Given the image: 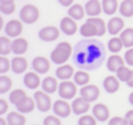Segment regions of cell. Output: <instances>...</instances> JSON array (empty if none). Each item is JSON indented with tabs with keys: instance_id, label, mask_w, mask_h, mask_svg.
Listing matches in <instances>:
<instances>
[{
	"instance_id": "6da1fadb",
	"label": "cell",
	"mask_w": 133,
	"mask_h": 125,
	"mask_svg": "<svg viewBox=\"0 0 133 125\" xmlns=\"http://www.w3.org/2000/svg\"><path fill=\"white\" fill-rule=\"evenodd\" d=\"M104 49L101 43L95 40H85L77 44L76 48V63L80 64L83 68L93 69L100 65L104 56Z\"/></svg>"
},
{
	"instance_id": "7a4b0ae2",
	"label": "cell",
	"mask_w": 133,
	"mask_h": 125,
	"mask_svg": "<svg viewBox=\"0 0 133 125\" xmlns=\"http://www.w3.org/2000/svg\"><path fill=\"white\" fill-rule=\"evenodd\" d=\"M71 55H72V45L68 41H61L56 45V48L52 51L51 61L57 64V65H63L69 60Z\"/></svg>"
},
{
	"instance_id": "3957f363",
	"label": "cell",
	"mask_w": 133,
	"mask_h": 125,
	"mask_svg": "<svg viewBox=\"0 0 133 125\" xmlns=\"http://www.w3.org/2000/svg\"><path fill=\"white\" fill-rule=\"evenodd\" d=\"M40 12L39 8L33 4H27L20 9V20L24 23V24H33L39 20Z\"/></svg>"
},
{
	"instance_id": "277c9868",
	"label": "cell",
	"mask_w": 133,
	"mask_h": 125,
	"mask_svg": "<svg viewBox=\"0 0 133 125\" xmlns=\"http://www.w3.org/2000/svg\"><path fill=\"white\" fill-rule=\"evenodd\" d=\"M57 92L60 95V98L72 100V98H75V96L77 93V84L75 81H71V80H64L59 84Z\"/></svg>"
},
{
	"instance_id": "5b68a950",
	"label": "cell",
	"mask_w": 133,
	"mask_h": 125,
	"mask_svg": "<svg viewBox=\"0 0 133 125\" xmlns=\"http://www.w3.org/2000/svg\"><path fill=\"white\" fill-rule=\"evenodd\" d=\"M33 98H35L37 109L40 112H48L51 110V107H53L49 93L44 92V90H36L35 95H33Z\"/></svg>"
},
{
	"instance_id": "8992f818",
	"label": "cell",
	"mask_w": 133,
	"mask_h": 125,
	"mask_svg": "<svg viewBox=\"0 0 133 125\" xmlns=\"http://www.w3.org/2000/svg\"><path fill=\"white\" fill-rule=\"evenodd\" d=\"M21 32H23V21L19 19L9 20L4 27V33L8 37H14V39L20 37Z\"/></svg>"
},
{
	"instance_id": "52a82bcc",
	"label": "cell",
	"mask_w": 133,
	"mask_h": 125,
	"mask_svg": "<svg viewBox=\"0 0 133 125\" xmlns=\"http://www.w3.org/2000/svg\"><path fill=\"white\" fill-rule=\"evenodd\" d=\"M88 110H91V101H88L83 96L80 97H75L72 101V112L77 116H83Z\"/></svg>"
},
{
	"instance_id": "ba28073f",
	"label": "cell",
	"mask_w": 133,
	"mask_h": 125,
	"mask_svg": "<svg viewBox=\"0 0 133 125\" xmlns=\"http://www.w3.org/2000/svg\"><path fill=\"white\" fill-rule=\"evenodd\" d=\"M55 115L59 116V117H68L72 112V105L66 101L65 98H61V100H57L53 103V107H52Z\"/></svg>"
},
{
	"instance_id": "9c48e42d",
	"label": "cell",
	"mask_w": 133,
	"mask_h": 125,
	"mask_svg": "<svg viewBox=\"0 0 133 125\" xmlns=\"http://www.w3.org/2000/svg\"><path fill=\"white\" fill-rule=\"evenodd\" d=\"M59 36H60V28L55 27V25L44 27L39 32V37L43 41H55L59 39Z\"/></svg>"
},
{
	"instance_id": "30bf717a",
	"label": "cell",
	"mask_w": 133,
	"mask_h": 125,
	"mask_svg": "<svg viewBox=\"0 0 133 125\" xmlns=\"http://www.w3.org/2000/svg\"><path fill=\"white\" fill-rule=\"evenodd\" d=\"M60 29L64 35L66 36H73L76 35L77 32V24H76V20L72 19L71 16H66V17H63L61 21H60Z\"/></svg>"
},
{
	"instance_id": "8fae6325",
	"label": "cell",
	"mask_w": 133,
	"mask_h": 125,
	"mask_svg": "<svg viewBox=\"0 0 133 125\" xmlns=\"http://www.w3.org/2000/svg\"><path fill=\"white\" fill-rule=\"evenodd\" d=\"M32 68L39 75H44V73H48V71L51 69V63L44 56H37V57L32 60Z\"/></svg>"
},
{
	"instance_id": "7c38bea8",
	"label": "cell",
	"mask_w": 133,
	"mask_h": 125,
	"mask_svg": "<svg viewBox=\"0 0 133 125\" xmlns=\"http://www.w3.org/2000/svg\"><path fill=\"white\" fill-rule=\"evenodd\" d=\"M80 96H83L84 98H87L88 101H91V103H93V101H96L100 96V89L93 85V84H87L84 87H81L80 89Z\"/></svg>"
},
{
	"instance_id": "4fadbf2b",
	"label": "cell",
	"mask_w": 133,
	"mask_h": 125,
	"mask_svg": "<svg viewBox=\"0 0 133 125\" xmlns=\"http://www.w3.org/2000/svg\"><path fill=\"white\" fill-rule=\"evenodd\" d=\"M107 25H108V32L110 33V35H120L121 32H123L125 28H124V20L123 17H118V16H115L112 17L108 23H107Z\"/></svg>"
},
{
	"instance_id": "5bb4252c",
	"label": "cell",
	"mask_w": 133,
	"mask_h": 125,
	"mask_svg": "<svg viewBox=\"0 0 133 125\" xmlns=\"http://www.w3.org/2000/svg\"><path fill=\"white\" fill-rule=\"evenodd\" d=\"M75 76V68L71 64H63L60 67H57L56 69V77L59 80L64 81V80H71Z\"/></svg>"
},
{
	"instance_id": "9a60e30c",
	"label": "cell",
	"mask_w": 133,
	"mask_h": 125,
	"mask_svg": "<svg viewBox=\"0 0 133 125\" xmlns=\"http://www.w3.org/2000/svg\"><path fill=\"white\" fill-rule=\"evenodd\" d=\"M92 112H93V116L97 119V121H109V109L105 104H96L93 105L92 108Z\"/></svg>"
},
{
	"instance_id": "2e32d148",
	"label": "cell",
	"mask_w": 133,
	"mask_h": 125,
	"mask_svg": "<svg viewBox=\"0 0 133 125\" xmlns=\"http://www.w3.org/2000/svg\"><path fill=\"white\" fill-rule=\"evenodd\" d=\"M85 12L89 17H96L103 12V4L100 0H89L85 4Z\"/></svg>"
},
{
	"instance_id": "e0dca14e",
	"label": "cell",
	"mask_w": 133,
	"mask_h": 125,
	"mask_svg": "<svg viewBox=\"0 0 133 125\" xmlns=\"http://www.w3.org/2000/svg\"><path fill=\"white\" fill-rule=\"evenodd\" d=\"M36 107H37V105H36L35 98L28 97V96H25L23 100L20 101V103L16 104V109H17L19 112H21V113H31Z\"/></svg>"
},
{
	"instance_id": "ac0fdd59",
	"label": "cell",
	"mask_w": 133,
	"mask_h": 125,
	"mask_svg": "<svg viewBox=\"0 0 133 125\" xmlns=\"http://www.w3.org/2000/svg\"><path fill=\"white\" fill-rule=\"evenodd\" d=\"M124 65H125V60L121 56H118L117 53H113L112 56H109V59L107 61V68L110 72H117Z\"/></svg>"
},
{
	"instance_id": "d6986e66",
	"label": "cell",
	"mask_w": 133,
	"mask_h": 125,
	"mask_svg": "<svg viewBox=\"0 0 133 125\" xmlns=\"http://www.w3.org/2000/svg\"><path fill=\"white\" fill-rule=\"evenodd\" d=\"M11 64H12V71L17 75L20 73H24L28 68V61L25 60V57L23 56H15V57L11 60Z\"/></svg>"
},
{
	"instance_id": "ffe728a7",
	"label": "cell",
	"mask_w": 133,
	"mask_h": 125,
	"mask_svg": "<svg viewBox=\"0 0 133 125\" xmlns=\"http://www.w3.org/2000/svg\"><path fill=\"white\" fill-rule=\"evenodd\" d=\"M40 75L37 72H27L24 75V85L29 89H36L40 87Z\"/></svg>"
},
{
	"instance_id": "44dd1931",
	"label": "cell",
	"mask_w": 133,
	"mask_h": 125,
	"mask_svg": "<svg viewBox=\"0 0 133 125\" xmlns=\"http://www.w3.org/2000/svg\"><path fill=\"white\" fill-rule=\"evenodd\" d=\"M41 89L44 90V92L49 93V95L55 93L56 90H59L57 78H56V77H52V76L45 77V78H44V80L41 81Z\"/></svg>"
},
{
	"instance_id": "7402d4cb",
	"label": "cell",
	"mask_w": 133,
	"mask_h": 125,
	"mask_svg": "<svg viewBox=\"0 0 133 125\" xmlns=\"http://www.w3.org/2000/svg\"><path fill=\"white\" fill-rule=\"evenodd\" d=\"M28 51V41L23 37H16L12 40V52L15 55H24Z\"/></svg>"
},
{
	"instance_id": "603a6c76",
	"label": "cell",
	"mask_w": 133,
	"mask_h": 125,
	"mask_svg": "<svg viewBox=\"0 0 133 125\" xmlns=\"http://www.w3.org/2000/svg\"><path fill=\"white\" fill-rule=\"evenodd\" d=\"M104 89L107 90L108 93H115L120 88V80H118V77L116 76H108L104 78Z\"/></svg>"
},
{
	"instance_id": "cb8c5ba5",
	"label": "cell",
	"mask_w": 133,
	"mask_h": 125,
	"mask_svg": "<svg viewBox=\"0 0 133 125\" xmlns=\"http://www.w3.org/2000/svg\"><path fill=\"white\" fill-rule=\"evenodd\" d=\"M7 121L8 125H25L27 120L24 117V113L21 112H9L7 116Z\"/></svg>"
},
{
	"instance_id": "d4e9b609",
	"label": "cell",
	"mask_w": 133,
	"mask_h": 125,
	"mask_svg": "<svg viewBox=\"0 0 133 125\" xmlns=\"http://www.w3.org/2000/svg\"><path fill=\"white\" fill-rule=\"evenodd\" d=\"M84 15H87L85 7H83L81 4H73L68 9V16H71L75 20H81L84 17Z\"/></svg>"
},
{
	"instance_id": "484cf974",
	"label": "cell",
	"mask_w": 133,
	"mask_h": 125,
	"mask_svg": "<svg viewBox=\"0 0 133 125\" xmlns=\"http://www.w3.org/2000/svg\"><path fill=\"white\" fill-rule=\"evenodd\" d=\"M101 4H103L104 14H105V15H109V16L115 15V14L117 12V9L120 8L117 0H103Z\"/></svg>"
},
{
	"instance_id": "4316f807",
	"label": "cell",
	"mask_w": 133,
	"mask_h": 125,
	"mask_svg": "<svg viewBox=\"0 0 133 125\" xmlns=\"http://www.w3.org/2000/svg\"><path fill=\"white\" fill-rule=\"evenodd\" d=\"M87 21H91L92 24L97 28V33H98V36L105 35V32L108 31V25H107V23H105L101 17H98V16H96V17H89Z\"/></svg>"
},
{
	"instance_id": "83f0119b",
	"label": "cell",
	"mask_w": 133,
	"mask_h": 125,
	"mask_svg": "<svg viewBox=\"0 0 133 125\" xmlns=\"http://www.w3.org/2000/svg\"><path fill=\"white\" fill-rule=\"evenodd\" d=\"M80 35H83L84 37H93V36H98V33H97V28L92 23L87 21L85 24L80 27Z\"/></svg>"
},
{
	"instance_id": "f1b7e54d",
	"label": "cell",
	"mask_w": 133,
	"mask_h": 125,
	"mask_svg": "<svg viewBox=\"0 0 133 125\" xmlns=\"http://www.w3.org/2000/svg\"><path fill=\"white\" fill-rule=\"evenodd\" d=\"M123 48H124V43L120 36H113L108 41V49L112 53H118Z\"/></svg>"
},
{
	"instance_id": "f546056e",
	"label": "cell",
	"mask_w": 133,
	"mask_h": 125,
	"mask_svg": "<svg viewBox=\"0 0 133 125\" xmlns=\"http://www.w3.org/2000/svg\"><path fill=\"white\" fill-rule=\"evenodd\" d=\"M89 80H91V77H89V73H88V72H85V71H77V72H75L73 81L77 85L84 87L87 84H89Z\"/></svg>"
},
{
	"instance_id": "4dcf8cb0",
	"label": "cell",
	"mask_w": 133,
	"mask_h": 125,
	"mask_svg": "<svg viewBox=\"0 0 133 125\" xmlns=\"http://www.w3.org/2000/svg\"><path fill=\"white\" fill-rule=\"evenodd\" d=\"M120 14L124 17H132L133 16V0H124L120 4Z\"/></svg>"
},
{
	"instance_id": "1f68e13d",
	"label": "cell",
	"mask_w": 133,
	"mask_h": 125,
	"mask_svg": "<svg viewBox=\"0 0 133 125\" xmlns=\"http://www.w3.org/2000/svg\"><path fill=\"white\" fill-rule=\"evenodd\" d=\"M12 52V41L9 40V37L2 36L0 37V55L2 56H7Z\"/></svg>"
},
{
	"instance_id": "d6a6232c",
	"label": "cell",
	"mask_w": 133,
	"mask_h": 125,
	"mask_svg": "<svg viewBox=\"0 0 133 125\" xmlns=\"http://www.w3.org/2000/svg\"><path fill=\"white\" fill-rule=\"evenodd\" d=\"M120 37L124 43V47H127V48L133 47V28H125L120 33Z\"/></svg>"
},
{
	"instance_id": "836d02e7",
	"label": "cell",
	"mask_w": 133,
	"mask_h": 125,
	"mask_svg": "<svg viewBox=\"0 0 133 125\" xmlns=\"http://www.w3.org/2000/svg\"><path fill=\"white\" fill-rule=\"evenodd\" d=\"M27 96V93H25V90L24 89H15V90H12V92L9 93V101L12 104H17V103H20L21 100H23L24 97Z\"/></svg>"
},
{
	"instance_id": "e575fe53",
	"label": "cell",
	"mask_w": 133,
	"mask_h": 125,
	"mask_svg": "<svg viewBox=\"0 0 133 125\" xmlns=\"http://www.w3.org/2000/svg\"><path fill=\"white\" fill-rule=\"evenodd\" d=\"M12 88V80L7 75L0 76V93H7Z\"/></svg>"
},
{
	"instance_id": "d590c367",
	"label": "cell",
	"mask_w": 133,
	"mask_h": 125,
	"mask_svg": "<svg viewBox=\"0 0 133 125\" xmlns=\"http://www.w3.org/2000/svg\"><path fill=\"white\" fill-rule=\"evenodd\" d=\"M132 69H130V68L129 67H123V68H120V69L116 72V76L118 77V80L120 81H124V83H127L128 80H129V78H130V76H132Z\"/></svg>"
},
{
	"instance_id": "8d00e7d4",
	"label": "cell",
	"mask_w": 133,
	"mask_h": 125,
	"mask_svg": "<svg viewBox=\"0 0 133 125\" xmlns=\"http://www.w3.org/2000/svg\"><path fill=\"white\" fill-rule=\"evenodd\" d=\"M97 124V119L92 115H83L79 119V125H96Z\"/></svg>"
},
{
	"instance_id": "74e56055",
	"label": "cell",
	"mask_w": 133,
	"mask_h": 125,
	"mask_svg": "<svg viewBox=\"0 0 133 125\" xmlns=\"http://www.w3.org/2000/svg\"><path fill=\"white\" fill-rule=\"evenodd\" d=\"M9 69H12V64L5 56H2L0 57V72H2V75H5Z\"/></svg>"
},
{
	"instance_id": "f35d334b",
	"label": "cell",
	"mask_w": 133,
	"mask_h": 125,
	"mask_svg": "<svg viewBox=\"0 0 133 125\" xmlns=\"http://www.w3.org/2000/svg\"><path fill=\"white\" fill-rule=\"evenodd\" d=\"M0 11L3 15H12L16 11L15 3H9V4H0Z\"/></svg>"
},
{
	"instance_id": "ab89813d",
	"label": "cell",
	"mask_w": 133,
	"mask_h": 125,
	"mask_svg": "<svg viewBox=\"0 0 133 125\" xmlns=\"http://www.w3.org/2000/svg\"><path fill=\"white\" fill-rule=\"evenodd\" d=\"M44 125H61V120L59 116H47L44 119Z\"/></svg>"
},
{
	"instance_id": "60d3db41",
	"label": "cell",
	"mask_w": 133,
	"mask_h": 125,
	"mask_svg": "<svg viewBox=\"0 0 133 125\" xmlns=\"http://www.w3.org/2000/svg\"><path fill=\"white\" fill-rule=\"evenodd\" d=\"M109 124H113V125H129V124H128V121H127V119L118 117V116L112 117V119L109 120Z\"/></svg>"
},
{
	"instance_id": "b9f144b4",
	"label": "cell",
	"mask_w": 133,
	"mask_h": 125,
	"mask_svg": "<svg viewBox=\"0 0 133 125\" xmlns=\"http://www.w3.org/2000/svg\"><path fill=\"white\" fill-rule=\"evenodd\" d=\"M124 60L129 67H133V47L128 48V51L125 52V59Z\"/></svg>"
},
{
	"instance_id": "7bdbcfd3",
	"label": "cell",
	"mask_w": 133,
	"mask_h": 125,
	"mask_svg": "<svg viewBox=\"0 0 133 125\" xmlns=\"http://www.w3.org/2000/svg\"><path fill=\"white\" fill-rule=\"evenodd\" d=\"M8 112V103L4 98H0V113L2 115H5Z\"/></svg>"
},
{
	"instance_id": "ee69618b",
	"label": "cell",
	"mask_w": 133,
	"mask_h": 125,
	"mask_svg": "<svg viewBox=\"0 0 133 125\" xmlns=\"http://www.w3.org/2000/svg\"><path fill=\"white\" fill-rule=\"evenodd\" d=\"M125 119H127V121H128V124H129V125H133V109L127 112Z\"/></svg>"
},
{
	"instance_id": "f6af8a7d",
	"label": "cell",
	"mask_w": 133,
	"mask_h": 125,
	"mask_svg": "<svg viewBox=\"0 0 133 125\" xmlns=\"http://www.w3.org/2000/svg\"><path fill=\"white\" fill-rule=\"evenodd\" d=\"M75 2V0H59V3L63 5V7H71V5H73L72 3Z\"/></svg>"
},
{
	"instance_id": "bcb514c9",
	"label": "cell",
	"mask_w": 133,
	"mask_h": 125,
	"mask_svg": "<svg viewBox=\"0 0 133 125\" xmlns=\"http://www.w3.org/2000/svg\"><path fill=\"white\" fill-rule=\"evenodd\" d=\"M127 84L130 87V88H133V72H132V76H130V78L127 81Z\"/></svg>"
},
{
	"instance_id": "7dc6e473",
	"label": "cell",
	"mask_w": 133,
	"mask_h": 125,
	"mask_svg": "<svg viewBox=\"0 0 133 125\" xmlns=\"http://www.w3.org/2000/svg\"><path fill=\"white\" fill-rule=\"evenodd\" d=\"M9 3H15V0H0V4H9Z\"/></svg>"
},
{
	"instance_id": "c3c4849f",
	"label": "cell",
	"mask_w": 133,
	"mask_h": 125,
	"mask_svg": "<svg viewBox=\"0 0 133 125\" xmlns=\"http://www.w3.org/2000/svg\"><path fill=\"white\" fill-rule=\"evenodd\" d=\"M0 125H8V121H7V119H4V117H2V119H0Z\"/></svg>"
},
{
	"instance_id": "681fc988",
	"label": "cell",
	"mask_w": 133,
	"mask_h": 125,
	"mask_svg": "<svg viewBox=\"0 0 133 125\" xmlns=\"http://www.w3.org/2000/svg\"><path fill=\"white\" fill-rule=\"evenodd\" d=\"M5 27V23H4V19L2 17V19H0V28H4Z\"/></svg>"
},
{
	"instance_id": "f907efd6",
	"label": "cell",
	"mask_w": 133,
	"mask_h": 125,
	"mask_svg": "<svg viewBox=\"0 0 133 125\" xmlns=\"http://www.w3.org/2000/svg\"><path fill=\"white\" fill-rule=\"evenodd\" d=\"M129 103H130V104L133 105V92H132V93L129 95Z\"/></svg>"
},
{
	"instance_id": "816d5d0a",
	"label": "cell",
	"mask_w": 133,
	"mask_h": 125,
	"mask_svg": "<svg viewBox=\"0 0 133 125\" xmlns=\"http://www.w3.org/2000/svg\"><path fill=\"white\" fill-rule=\"evenodd\" d=\"M109 125H113V124H109Z\"/></svg>"
}]
</instances>
